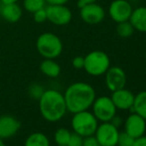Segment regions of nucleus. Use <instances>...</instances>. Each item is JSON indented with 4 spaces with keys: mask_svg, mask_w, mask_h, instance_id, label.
<instances>
[{
    "mask_svg": "<svg viewBox=\"0 0 146 146\" xmlns=\"http://www.w3.org/2000/svg\"><path fill=\"white\" fill-rule=\"evenodd\" d=\"M57 146H68V145H57Z\"/></svg>",
    "mask_w": 146,
    "mask_h": 146,
    "instance_id": "37",
    "label": "nucleus"
},
{
    "mask_svg": "<svg viewBox=\"0 0 146 146\" xmlns=\"http://www.w3.org/2000/svg\"><path fill=\"white\" fill-rule=\"evenodd\" d=\"M72 65L77 70L84 69V66H85V57H83V56L75 57V58L73 59V61H72Z\"/></svg>",
    "mask_w": 146,
    "mask_h": 146,
    "instance_id": "27",
    "label": "nucleus"
},
{
    "mask_svg": "<svg viewBox=\"0 0 146 146\" xmlns=\"http://www.w3.org/2000/svg\"><path fill=\"white\" fill-rule=\"evenodd\" d=\"M129 22L133 26L134 30L141 33H146V7L140 6L132 10L129 18Z\"/></svg>",
    "mask_w": 146,
    "mask_h": 146,
    "instance_id": "16",
    "label": "nucleus"
},
{
    "mask_svg": "<svg viewBox=\"0 0 146 146\" xmlns=\"http://www.w3.org/2000/svg\"><path fill=\"white\" fill-rule=\"evenodd\" d=\"M2 3L6 4V3H13V2H17L18 0H1Z\"/></svg>",
    "mask_w": 146,
    "mask_h": 146,
    "instance_id": "33",
    "label": "nucleus"
},
{
    "mask_svg": "<svg viewBox=\"0 0 146 146\" xmlns=\"http://www.w3.org/2000/svg\"><path fill=\"white\" fill-rule=\"evenodd\" d=\"M130 110L139 114L146 120V90H142L135 94L134 104Z\"/></svg>",
    "mask_w": 146,
    "mask_h": 146,
    "instance_id": "18",
    "label": "nucleus"
},
{
    "mask_svg": "<svg viewBox=\"0 0 146 146\" xmlns=\"http://www.w3.org/2000/svg\"><path fill=\"white\" fill-rule=\"evenodd\" d=\"M116 34L121 38H128V37L132 36L134 33V28L131 25L129 20L127 21H122L116 23Z\"/></svg>",
    "mask_w": 146,
    "mask_h": 146,
    "instance_id": "20",
    "label": "nucleus"
},
{
    "mask_svg": "<svg viewBox=\"0 0 146 146\" xmlns=\"http://www.w3.org/2000/svg\"><path fill=\"white\" fill-rule=\"evenodd\" d=\"M24 146H51V143L46 134L42 132H33L27 137Z\"/></svg>",
    "mask_w": 146,
    "mask_h": 146,
    "instance_id": "19",
    "label": "nucleus"
},
{
    "mask_svg": "<svg viewBox=\"0 0 146 146\" xmlns=\"http://www.w3.org/2000/svg\"><path fill=\"white\" fill-rule=\"evenodd\" d=\"M67 110L72 113L88 110L92 108L96 98V90L88 83L77 82L67 88L65 94Z\"/></svg>",
    "mask_w": 146,
    "mask_h": 146,
    "instance_id": "1",
    "label": "nucleus"
},
{
    "mask_svg": "<svg viewBox=\"0 0 146 146\" xmlns=\"http://www.w3.org/2000/svg\"><path fill=\"white\" fill-rule=\"evenodd\" d=\"M40 71L48 78H58L61 74V67L55 59H44L40 64Z\"/></svg>",
    "mask_w": 146,
    "mask_h": 146,
    "instance_id": "17",
    "label": "nucleus"
},
{
    "mask_svg": "<svg viewBox=\"0 0 146 146\" xmlns=\"http://www.w3.org/2000/svg\"><path fill=\"white\" fill-rule=\"evenodd\" d=\"M2 5H3V3H2V1L0 0V13H1V8H2Z\"/></svg>",
    "mask_w": 146,
    "mask_h": 146,
    "instance_id": "35",
    "label": "nucleus"
},
{
    "mask_svg": "<svg viewBox=\"0 0 146 146\" xmlns=\"http://www.w3.org/2000/svg\"><path fill=\"white\" fill-rule=\"evenodd\" d=\"M98 0H78V5L79 7H82L85 4H88V3H92V2H96Z\"/></svg>",
    "mask_w": 146,
    "mask_h": 146,
    "instance_id": "32",
    "label": "nucleus"
},
{
    "mask_svg": "<svg viewBox=\"0 0 146 146\" xmlns=\"http://www.w3.org/2000/svg\"><path fill=\"white\" fill-rule=\"evenodd\" d=\"M129 2H136V1H139V0H127Z\"/></svg>",
    "mask_w": 146,
    "mask_h": 146,
    "instance_id": "36",
    "label": "nucleus"
},
{
    "mask_svg": "<svg viewBox=\"0 0 146 146\" xmlns=\"http://www.w3.org/2000/svg\"><path fill=\"white\" fill-rule=\"evenodd\" d=\"M21 124L14 116L2 115L0 116V138L8 139L13 137L19 131Z\"/></svg>",
    "mask_w": 146,
    "mask_h": 146,
    "instance_id": "14",
    "label": "nucleus"
},
{
    "mask_svg": "<svg viewBox=\"0 0 146 146\" xmlns=\"http://www.w3.org/2000/svg\"><path fill=\"white\" fill-rule=\"evenodd\" d=\"M110 98L115 106L116 110H128L132 108L133 104H134L135 94L131 90L123 88L120 90L111 92Z\"/></svg>",
    "mask_w": 146,
    "mask_h": 146,
    "instance_id": "13",
    "label": "nucleus"
},
{
    "mask_svg": "<svg viewBox=\"0 0 146 146\" xmlns=\"http://www.w3.org/2000/svg\"><path fill=\"white\" fill-rule=\"evenodd\" d=\"M44 88L43 87H41L40 85L38 84H34V85H31L30 88H29V96H31L32 98H35V100H39L40 96H42V94L44 92Z\"/></svg>",
    "mask_w": 146,
    "mask_h": 146,
    "instance_id": "24",
    "label": "nucleus"
},
{
    "mask_svg": "<svg viewBox=\"0 0 146 146\" xmlns=\"http://www.w3.org/2000/svg\"><path fill=\"white\" fill-rule=\"evenodd\" d=\"M80 16L85 23L88 25H96L104 21L106 10L96 2H92L80 7Z\"/></svg>",
    "mask_w": 146,
    "mask_h": 146,
    "instance_id": "9",
    "label": "nucleus"
},
{
    "mask_svg": "<svg viewBox=\"0 0 146 146\" xmlns=\"http://www.w3.org/2000/svg\"><path fill=\"white\" fill-rule=\"evenodd\" d=\"M132 10L131 2L127 0H114L110 3L108 13L110 18L115 23H119V22L129 20Z\"/></svg>",
    "mask_w": 146,
    "mask_h": 146,
    "instance_id": "11",
    "label": "nucleus"
},
{
    "mask_svg": "<svg viewBox=\"0 0 146 146\" xmlns=\"http://www.w3.org/2000/svg\"><path fill=\"white\" fill-rule=\"evenodd\" d=\"M110 123H112V124L114 125V126H116L117 128H118L119 126H120L121 124H122V119H121V117L120 116H118V115H114L113 117L111 118V120L110 121Z\"/></svg>",
    "mask_w": 146,
    "mask_h": 146,
    "instance_id": "30",
    "label": "nucleus"
},
{
    "mask_svg": "<svg viewBox=\"0 0 146 146\" xmlns=\"http://www.w3.org/2000/svg\"><path fill=\"white\" fill-rule=\"evenodd\" d=\"M36 49L44 59H56L63 52V42L54 33L45 32L37 38Z\"/></svg>",
    "mask_w": 146,
    "mask_h": 146,
    "instance_id": "3",
    "label": "nucleus"
},
{
    "mask_svg": "<svg viewBox=\"0 0 146 146\" xmlns=\"http://www.w3.org/2000/svg\"><path fill=\"white\" fill-rule=\"evenodd\" d=\"M47 4L55 5V4H67L69 0H46Z\"/></svg>",
    "mask_w": 146,
    "mask_h": 146,
    "instance_id": "31",
    "label": "nucleus"
},
{
    "mask_svg": "<svg viewBox=\"0 0 146 146\" xmlns=\"http://www.w3.org/2000/svg\"><path fill=\"white\" fill-rule=\"evenodd\" d=\"M83 146H100L98 140H96V136L94 135H90V136H86L83 139Z\"/></svg>",
    "mask_w": 146,
    "mask_h": 146,
    "instance_id": "28",
    "label": "nucleus"
},
{
    "mask_svg": "<svg viewBox=\"0 0 146 146\" xmlns=\"http://www.w3.org/2000/svg\"><path fill=\"white\" fill-rule=\"evenodd\" d=\"M92 113L100 122H108L116 114V108L110 96H102L96 98L92 106Z\"/></svg>",
    "mask_w": 146,
    "mask_h": 146,
    "instance_id": "6",
    "label": "nucleus"
},
{
    "mask_svg": "<svg viewBox=\"0 0 146 146\" xmlns=\"http://www.w3.org/2000/svg\"><path fill=\"white\" fill-rule=\"evenodd\" d=\"M22 15H23V9L17 2L6 3L2 5L0 16L9 23L18 22L21 19Z\"/></svg>",
    "mask_w": 146,
    "mask_h": 146,
    "instance_id": "15",
    "label": "nucleus"
},
{
    "mask_svg": "<svg viewBox=\"0 0 146 146\" xmlns=\"http://www.w3.org/2000/svg\"><path fill=\"white\" fill-rule=\"evenodd\" d=\"M38 100L41 115L49 122L61 120L68 111L64 94L57 90H44Z\"/></svg>",
    "mask_w": 146,
    "mask_h": 146,
    "instance_id": "2",
    "label": "nucleus"
},
{
    "mask_svg": "<svg viewBox=\"0 0 146 146\" xmlns=\"http://www.w3.org/2000/svg\"><path fill=\"white\" fill-rule=\"evenodd\" d=\"M83 139H84L83 136L79 135L78 133L72 132L68 146H83Z\"/></svg>",
    "mask_w": 146,
    "mask_h": 146,
    "instance_id": "26",
    "label": "nucleus"
},
{
    "mask_svg": "<svg viewBox=\"0 0 146 146\" xmlns=\"http://www.w3.org/2000/svg\"><path fill=\"white\" fill-rule=\"evenodd\" d=\"M110 67V59L104 51L96 50L85 56L84 70L92 77H100L106 74Z\"/></svg>",
    "mask_w": 146,
    "mask_h": 146,
    "instance_id": "5",
    "label": "nucleus"
},
{
    "mask_svg": "<svg viewBox=\"0 0 146 146\" xmlns=\"http://www.w3.org/2000/svg\"><path fill=\"white\" fill-rule=\"evenodd\" d=\"M47 20L56 26L68 25L72 21L73 13L66 4H55L46 6Z\"/></svg>",
    "mask_w": 146,
    "mask_h": 146,
    "instance_id": "7",
    "label": "nucleus"
},
{
    "mask_svg": "<svg viewBox=\"0 0 146 146\" xmlns=\"http://www.w3.org/2000/svg\"><path fill=\"white\" fill-rule=\"evenodd\" d=\"M118 135V128L110 121L98 124L94 132V136L100 146H116Z\"/></svg>",
    "mask_w": 146,
    "mask_h": 146,
    "instance_id": "8",
    "label": "nucleus"
},
{
    "mask_svg": "<svg viewBox=\"0 0 146 146\" xmlns=\"http://www.w3.org/2000/svg\"><path fill=\"white\" fill-rule=\"evenodd\" d=\"M124 131L135 139L143 136L146 131V120L139 114L132 112L124 121Z\"/></svg>",
    "mask_w": 146,
    "mask_h": 146,
    "instance_id": "12",
    "label": "nucleus"
},
{
    "mask_svg": "<svg viewBox=\"0 0 146 146\" xmlns=\"http://www.w3.org/2000/svg\"><path fill=\"white\" fill-rule=\"evenodd\" d=\"M0 146H6V144L3 141V139H1V138H0Z\"/></svg>",
    "mask_w": 146,
    "mask_h": 146,
    "instance_id": "34",
    "label": "nucleus"
},
{
    "mask_svg": "<svg viewBox=\"0 0 146 146\" xmlns=\"http://www.w3.org/2000/svg\"><path fill=\"white\" fill-rule=\"evenodd\" d=\"M73 114L71 124L74 132L83 137L94 134L98 126V120L92 111L88 110Z\"/></svg>",
    "mask_w": 146,
    "mask_h": 146,
    "instance_id": "4",
    "label": "nucleus"
},
{
    "mask_svg": "<svg viewBox=\"0 0 146 146\" xmlns=\"http://www.w3.org/2000/svg\"><path fill=\"white\" fill-rule=\"evenodd\" d=\"M72 132L67 128H59L55 131L54 141L57 145H68Z\"/></svg>",
    "mask_w": 146,
    "mask_h": 146,
    "instance_id": "21",
    "label": "nucleus"
},
{
    "mask_svg": "<svg viewBox=\"0 0 146 146\" xmlns=\"http://www.w3.org/2000/svg\"><path fill=\"white\" fill-rule=\"evenodd\" d=\"M106 76V86L110 92H114V90H120V88H125L127 82L126 73L124 70L120 67H110L108 70L104 74Z\"/></svg>",
    "mask_w": 146,
    "mask_h": 146,
    "instance_id": "10",
    "label": "nucleus"
},
{
    "mask_svg": "<svg viewBox=\"0 0 146 146\" xmlns=\"http://www.w3.org/2000/svg\"><path fill=\"white\" fill-rule=\"evenodd\" d=\"M33 14V19L36 23L41 24L44 23L45 21H47V12H46V7L39 9L37 11H35Z\"/></svg>",
    "mask_w": 146,
    "mask_h": 146,
    "instance_id": "25",
    "label": "nucleus"
},
{
    "mask_svg": "<svg viewBox=\"0 0 146 146\" xmlns=\"http://www.w3.org/2000/svg\"><path fill=\"white\" fill-rule=\"evenodd\" d=\"M133 146H146V136L145 135L135 139L134 143H133Z\"/></svg>",
    "mask_w": 146,
    "mask_h": 146,
    "instance_id": "29",
    "label": "nucleus"
},
{
    "mask_svg": "<svg viewBox=\"0 0 146 146\" xmlns=\"http://www.w3.org/2000/svg\"><path fill=\"white\" fill-rule=\"evenodd\" d=\"M47 6L46 0H23V7L29 13H34Z\"/></svg>",
    "mask_w": 146,
    "mask_h": 146,
    "instance_id": "22",
    "label": "nucleus"
},
{
    "mask_svg": "<svg viewBox=\"0 0 146 146\" xmlns=\"http://www.w3.org/2000/svg\"><path fill=\"white\" fill-rule=\"evenodd\" d=\"M134 140H135V138L130 136V135L125 132V131L119 132L116 146H133Z\"/></svg>",
    "mask_w": 146,
    "mask_h": 146,
    "instance_id": "23",
    "label": "nucleus"
}]
</instances>
